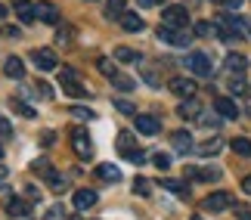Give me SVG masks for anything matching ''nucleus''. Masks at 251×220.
Returning <instances> with one entry per match:
<instances>
[{"label":"nucleus","mask_w":251,"mask_h":220,"mask_svg":"<svg viewBox=\"0 0 251 220\" xmlns=\"http://www.w3.org/2000/svg\"><path fill=\"white\" fill-rule=\"evenodd\" d=\"M161 186H165V189H168V193H174V196H183V198H186V196H189V189H186V186H183V183H180V180H165V183H161Z\"/></svg>","instance_id":"obj_30"},{"label":"nucleus","mask_w":251,"mask_h":220,"mask_svg":"<svg viewBox=\"0 0 251 220\" xmlns=\"http://www.w3.org/2000/svg\"><path fill=\"white\" fill-rule=\"evenodd\" d=\"M171 143H174V149H177V152H189L192 149V133L189 130H174L171 133Z\"/></svg>","instance_id":"obj_15"},{"label":"nucleus","mask_w":251,"mask_h":220,"mask_svg":"<svg viewBox=\"0 0 251 220\" xmlns=\"http://www.w3.org/2000/svg\"><path fill=\"white\" fill-rule=\"evenodd\" d=\"M137 69H140V74H143V81H146L149 87H161V78H158V72L152 69L149 62H137Z\"/></svg>","instance_id":"obj_19"},{"label":"nucleus","mask_w":251,"mask_h":220,"mask_svg":"<svg viewBox=\"0 0 251 220\" xmlns=\"http://www.w3.org/2000/svg\"><path fill=\"white\" fill-rule=\"evenodd\" d=\"M220 149H224V140H220V137H211L208 143H201V146H196V152H199L201 158H208V155H217Z\"/></svg>","instance_id":"obj_18"},{"label":"nucleus","mask_w":251,"mask_h":220,"mask_svg":"<svg viewBox=\"0 0 251 220\" xmlns=\"http://www.w3.org/2000/svg\"><path fill=\"white\" fill-rule=\"evenodd\" d=\"M186 177L189 180H205V183H214V180H220V171L217 168H186Z\"/></svg>","instance_id":"obj_12"},{"label":"nucleus","mask_w":251,"mask_h":220,"mask_svg":"<svg viewBox=\"0 0 251 220\" xmlns=\"http://www.w3.org/2000/svg\"><path fill=\"white\" fill-rule=\"evenodd\" d=\"M214 112L220 115V118H226V121H233V118H236V115H239V106H236V102H233V99H229V97H217V99H214Z\"/></svg>","instance_id":"obj_11"},{"label":"nucleus","mask_w":251,"mask_h":220,"mask_svg":"<svg viewBox=\"0 0 251 220\" xmlns=\"http://www.w3.org/2000/svg\"><path fill=\"white\" fill-rule=\"evenodd\" d=\"M69 112L75 115V118H81V121H93V112H90V109H84V106H72Z\"/></svg>","instance_id":"obj_39"},{"label":"nucleus","mask_w":251,"mask_h":220,"mask_svg":"<svg viewBox=\"0 0 251 220\" xmlns=\"http://www.w3.org/2000/svg\"><path fill=\"white\" fill-rule=\"evenodd\" d=\"M100 72H102V74H105V78H109V81L115 78V74H118V72H115V65H112L109 59H100Z\"/></svg>","instance_id":"obj_42"},{"label":"nucleus","mask_w":251,"mask_h":220,"mask_svg":"<svg viewBox=\"0 0 251 220\" xmlns=\"http://www.w3.org/2000/svg\"><path fill=\"white\" fill-rule=\"evenodd\" d=\"M56 41H59V44H69V41H72V28H59V34H56Z\"/></svg>","instance_id":"obj_44"},{"label":"nucleus","mask_w":251,"mask_h":220,"mask_svg":"<svg viewBox=\"0 0 251 220\" xmlns=\"http://www.w3.org/2000/svg\"><path fill=\"white\" fill-rule=\"evenodd\" d=\"M115 109H118L121 115H137V106L127 102V99H115Z\"/></svg>","instance_id":"obj_38"},{"label":"nucleus","mask_w":251,"mask_h":220,"mask_svg":"<svg viewBox=\"0 0 251 220\" xmlns=\"http://www.w3.org/2000/svg\"><path fill=\"white\" fill-rule=\"evenodd\" d=\"M6 177H9V168L3 165V161H0V183H3V180H6Z\"/></svg>","instance_id":"obj_48"},{"label":"nucleus","mask_w":251,"mask_h":220,"mask_svg":"<svg viewBox=\"0 0 251 220\" xmlns=\"http://www.w3.org/2000/svg\"><path fill=\"white\" fill-rule=\"evenodd\" d=\"M31 171H34L37 177H44V180L53 174V168H50V161H47V158H34V161H31Z\"/></svg>","instance_id":"obj_29"},{"label":"nucleus","mask_w":251,"mask_h":220,"mask_svg":"<svg viewBox=\"0 0 251 220\" xmlns=\"http://www.w3.org/2000/svg\"><path fill=\"white\" fill-rule=\"evenodd\" d=\"M31 90H34V93H37L41 99H53V90H50V84H47V81H37Z\"/></svg>","instance_id":"obj_35"},{"label":"nucleus","mask_w":251,"mask_h":220,"mask_svg":"<svg viewBox=\"0 0 251 220\" xmlns=\"http://www.w3.org/2000/svg\"><path fill=\"white\" fill-rule=\"evenodd\" d=\"M171 93H177L180 99H192V93H196V81H189V78H171Z\"/></svg>","instance_id":"obj_9"},{"label":"nucleus","mask_w":251,"mask_h":220,"mask_svg":"<svg viewBox=\"0 0 251 220\" xmlns=\"http://www.w3.org/2000/svg\"><path fill=\"white\" fill-rule=\"evenodd\" d=\"M118 152L130 161V165H146V152L137 146V137H133L130 130H121L118 133Z\"/></svg>","instance_id":"obj_1"},{"label":"nucleus","mask_w":251,"mask_h":220,"mask_svg":"<svg viewBox=\"0 0 251 220\" xmlns=\"http://www.w3.org/2000/svg\"><path fill=\"white\" fill-rule=\"evenodd\" d=\"M112 84H115V87H118V90H124V93L137 90V84H133L130 78H124V74H115V78H112Z\"/></svg>","instance_id":"obj_31"},{"label":"nucleus","mask_w":251,"mask_h":220,"mask_svg":"<svg viewBox=\"0 0 251 220\" xmlns=\"http://www.w3.org/2000/svg\"><path fill=\"white\" fill-rule=\"evenodd\" d=\"M133 193H137V196H149L152 193V183H149L146 177H137V180H133Z\"/></svg>","instance_id":"obj_32"},{"label":"nucleus","mask_w":251,"mask_h":220,"mask_svg":"<svg viewBox=\"0 0 251 220\" xmlns=\"http://www.w3.org/2000/svg\"><path fill=\"white\" fill-rule=\"evenodd\" d=\"M229 146H233V152H236V155L251 158V140H248V137H236L233 143H229Z\"/></svg>","instance_id":"obj_26"},{"label":"nucleus","mask_w":251,"mask_h":220,"mask_svg":"<svg viewBox=\"0 0 251 220\" xmlns=\"http://www.w3.org/2000/svg\"><path fill=\"white\" fill-rule=\"evenodd\" d=\"M186 69L192 72V74H199V78H211V72H214V65H211V59H208V53H189L186 56Z\"/></svg>","instance_id":"obj_4"},{"label":"nucleus","mask_w":251,"mask_h":220,"mask_svg":"<svg viewBox=\"0 0 251 220\" xmlns=\"http://www.w3.org/2000/svg\"><path fill=\"white\" fill-rule=\"evenodd\" d=\"M152 165H155L158 171H168L171 168V155L168 152H155V155H152Z\"/></svg>","instance_id":"obj_33"},{"label":"nucleus","mask_w":251,"mask_h":220,"mask_svg":"<svg viewBox=\"0 0 251 220\" xmlns=\"http://www.w3.org/2000/svg\"><path fill=\"white\" fill-rule=\"evenodd\" d=\"M242 189H245V193H248V196H251V174H248V177H245V180H242Z\"/></svg>","instance_id":"obj_50"},{"label":"nucleus","mask_w":251,"mask_h":220,"mask_svg":"<svg viewBox=\"0 0 251 220\" xmlns=\"http://www.w3.org/2000/svg\"><path fill=\"white\" fill-rule=\"evenodd\" d=\"M3 37H13V41H16V37H22V31H19L16 25H6L3 28Z\"/></svg>","instance_id":"obj_45"},{"label":"nucleus","mask_w":251,"mask_h":220,"mask_svg":"<svg viewBox=\"0 0 251 220\" xmlns=\"http://www.w3.org/2000/svg\"><path fill=\"white\" fill-rule=\"evenodd\" d=\"M96 177L105 180V183H118V180H121V171L115 168V165H109V161H105V165L96 168Z\"/></svg>","instance_id":"obj_17"},{"label":"nucleus","mask_w":251,"mask_h":220,"mask_svg":"<svg viewBox=\"0 0 251 220\" xmlns=\"http://www.w3.org/2000/svg\"><path fill=\"white\" fill-rule=\"evenodd\" d=\"M47 186H50V189H56V193H62V189H65V180H62V177L53 171V174L47 177Z\"/></svg>","instance_id":"obj_37"},{"label":"nucleus","mask_w":251,"mask_h":220,"mask_svg":"<svg viewBox=\"0 0 251 220\" xmlns=\"http://www.w3.org/2000/svg\"><path fill=\"white\" fill-rule=\"evenodd\" d=\"M245 65H248V59H245L242 53H229V56H226V69L233 72V74H242Z\"/></svg>","instance_id":"obj_23"},{"label":"nucleus","mask_w":251,"mask_h":220,"mask_svg":"<svg viewBox=\"0 0 251 220\" xmlns=\"http://www.w3.org/2000/svg\"><path fill=\"white\" fill-rule=\"evenodd\" d=\"M37 19H41V22H47V25H59V9L44 0V3H37Z\"/></svg>","instance_id":"obj_13"},{"label":"nucleus","mask_w":251,"mask_h":220,"mask_svg":"<svg viewBox=\"0 0 251 220\" xmlns=\"http://www.w3.org/2000/svg\"><path fill=\"white\" fill-rule=\"evenodd\" d=\"M9 106H13V112H19V115H22V118H34V115H37L31 106H28V102H22L19 97H13V99H9Z\"/></svg>","instance_id":"obj_27"},{"label":"nucleus","mask_w":251,"mask_h":220,"mask_svg":"<svg viewBox=\"0 0 251 220\" xmlns=\"http://www.w3.org/2000/svg\"><path fill=\"white\" fill-rule=\"evenodd\" d=\"M28 208H31V205H28L25 198H9V202H6V214L9 217H25Z\"/></svg>","instance_id":"obj_21"},{"label":"nucleus","mask_w":251,"mask_h":220,"mask_svg":"<svg viewBox=\"0 0 251 220\" xmlns=\"http://www.w3.org/2000/svg\"><path fill=\"white\" fill-rule=\"evenodd\" d=\"M245 112H248V115H251V90H248V93H245Z\"/></svg>","instance_id":"obj_51"},{"label":"nucleus","mask_w":251,"mask_h":220,"mask_svg":"<svg viewBox=\"0 0 251 220\" xmlns=\"http://www.w3.org/2000/svg\"><path fill=\"white\" fill-rule=\"evenodd\" d=\"M62 93H69V97H75V99H90V90H87L81 81H75V84H62Z\"/></svg>","instance_id":"obj_22"},{"label":"nucleus","mask_w":251,"mask_h":220,"mask_svg":"<svg viewBox=\"0 0 251 220\" xmlns=\"http://www.w3.org/2000/svg\"><path fill=\"white\" fill-rule=\"evenodd\" d=\"M137 130L143 133V137H155V133L161 130V121L155 118V115H137Z\"/></svg>","instance_id":"obj_10"},{"label":"nucleus","mask_w":251,"mask_h":220,"mask_svg":"<svg viewBox=\"0 0 251 220\" xmlns=\"http://www.w3.org/2000/svg\"><path fill=\"white\" fill-rule=\"evenodd\" d=\"M115 59H118V62H143L140 53H133L130 47H118V50H115Z\"/></svg>","instance_id":"obj_28"},{"label":"nucleus","mask_w":251,"mask_h":220,"mask_svg":"<svg viewBox=\"0 0 251 220\" xmlns=\"http://www.w3.org/2000/svg\"><path fill=\"white\" fill-rule=\"evenodd\" d=\"M75 81H78V74L72 69H59V84H75Z\"/></svg>","instance_id":"obj_43"},{"label":"nucleus","mask_w":251,"mask_h":220,"mask_svg":"<svg viewBox=\"0 0 251 220\" xmlns=\"http://www.w3.org/2000/svg\"><path fill=\"white\" fill-rule=\"evenodd\" d=\"M158 41H165L171 47H189L192 37L186 28H168V25H158Z\"/></svg>","instance_id":"obj_2"},{"label":"nucleus","mask_w":251,"mask_h":220,"mask_svg":"<svg viewBox=\"0 0 251 220\" xmlns=\"http://www.w3.org/2000/svg\"><path fill=\"white\" fill-rule=\"evenodd\" d=\"M93 205H96L93 189H78V193H75V208H78V211H87V208H93Z\"/></svg>","instance_id":"obj_16"},{"label":"nucleus","mask_w":251,"mask_h":220,"mask_svg":"<svg viewBox=\"0 0 251 220\" xmlns=\"http://www.w3.org/2000/svg\"><path fill=\"white\" fill-rule=\"evenodd\" d=\"M31 59H34V65H37L41 72H53V69H56V62H59L50 47H41V50H34V53H31Z\"/></svg>","instance_id":"obj_7"},{"label":"nucleus","mask_w":251,"mask_h":220,"mask_svg":"<svg viewBox=\"0 0 251 220\" xmlns=\"http://www.w3.org/2000/svg\"><path fill=\"white\" fill-rule=\"evenodd\" d=\"M124 0H105V19H121L124 16Z\"/></svg>","instance_id":"obj_25"},{"label":"nucleus","mask_w":251,"mask_h":220,"mask_svg":"<svg viewBox=\"0 0 251 220\" xmlns=\"http://www.w3.org/2000/svg\"><path fill=\"white\" fill-rule=\"evenodd\" d=\"M3 72H6V78H13V81L25 78V65H22V59H19V56H9V59L3 62Z\"/></svg>","instance_id":"obj_14"},{"label":"nucleus","mask_w":251,"mask_h":220,"mask_svg":"<svg viewBox=\"0 0 251 220\" xmlns=\"http://www.w3.org/2000/svg\"><path fill=\"white\" fill-rule=\"evenodd\" d=\"M199 37H208V34H214L217 31V25H211V22H196V28H192Z\"/></svg>","instance_id":"obj_36"},{"label":"nucleus","mask_w":251,"mask_h":220,"mask_svg":"<svg viewBox=\"0 0 251 220\" xmlns=\"http://www.w3.org/2000/svg\"><path fill=\"white\" fill-rule=\"evenodd\" d=\"M53 140H56L53 130H44V133H41V143H44V146H53Z\"/></svg>","instance_id":"obj_46"},{"label":"nucleus","mask_w":251,"mask_h":220,"mask_svg":"<svg viewBox=\"0 0 251 220\" xmlns=\"http://www.w3.org/2000/svg\"><path fill=\"white\" fill-rule=\"evenodd\" d=\"M199 102L196 99H183L180 102V109H177V115H180V118H199Z\"/></svg>","instance_id":"obj_24"},{"label":"nucleus","mask_w":251,"mask_h":220,"mask_svg":"<svg viewBox=\"0 0 251 220\" xmlns=\"http://www.w3.org/2000/svg\"><path fill=\"white\" fill-rule=\"evenodd\" d=\"M13 6H16V16H19L22 25H31L37 19V6L31 3V0H13Z\"/></svg>","instance_id":"obj_8"},{"label":"nucleus","mask_w":251,"mask_h":220,"mask_svg":"<svg viewBox=\"0 0 251 220\" xmlns=\"http://www.w3.org/2000/svg\"><path fill=\"white\" fill-rule=\"evenodd\" d=\"M65 217H69V211H65V208H62V205H53V208H50V211H47V214H44V220H65Z\"/></svg>","instance_id":"obj_34"},{"label":"nucleus","mask_w":251,"mask_h":220,"mask_svg":"<svg viewBox=\"0 0 251 220\" xmlns=\"http://www.w3.org/2000/svg\"><path fill=\"white\" fill-rule=\"evenodd\" d=\"M25 196L31 198V202H34V198H37V202H41V193H37V186H25Z\"/></svg>","instance_id":"obj_47"},{"label":"nucleus","mask_w":251,"mask_h":220,"mask_svg":"<svg viewBox=\"0 0 251 220\" xmlns=\"http://www.w3.org/2000/svg\"><path fill=\"white\" fill-rule=\"evenodd\" d=\"M0 158H3V146H0Z\"/></svg>","instance_id":"obj_54"},{"label":"nucleus","mask_w":251,"mask_h":220,"mask_svg":"<svg viewBox=\"0 0 251 220\" xmlns=\"http://www.w3.org/2000/svg\"><path fill=\"white\" fill-rule=\"evenodd\" d=\"M192 220H201V217H192Z\"/></svg>","instance_id":"obj_56"},{"label":"nucleus","mask_w":251,"mask_h":220,"mask_svg":"<svg viewBox=\"0 0 251 220\" xmlns=\"http://www.w3.org/2000/svg\"><path fill=\"white\" fill-rule=\"evenodd\" d=\"M6 16V6H0V19H3Z\"/></svg>","instance_id":"obj_53"},{"label":"nucleus","mask_w":251,"mask_h":220,"mask_svg":"<svg viewBox=\"0 0 251 220\" xmlns=\"http://www.w3.org/2000/svg\"><path fill=\"white\" fill-rule=\"evenodd\" d=\"M226 6H233V9H239V6H242V0H226Z\"/></svg>","instance_id":"obj_52"},{"label":"nucleus","mask_w":251,"mask_h":220,"mask_svg":"<svg viewBox=\"0 0 251 220\" xmlns=\"http://www.w3.org/2000/svg\"><path fill=\"white\" fill-rule=\"evenodd\" d=\"M161 25H168V28H189L186 6H165V9H161Z\"/></svg>","instance_id":"obj_3"},{"label":"nucleus","mask_w":251,"mask_h":220,"mask_svg":"<svg viewBox=\"0 0 251 220\" xmlns=\"http://www.w3.org/2000/svg\"><path fill=\"white\" fill-rule=\"evenodd\" d=\"M214 3H226V0H214Z\"/></svg>","instance_id":"obj_55"},{"label":"nucleus","mask_w":251,"mask_h":220,"mask_svg":"<svg viewBox=\"0 0 251 220\" xmlns=\"http://www.w3.org/2000/svg\"><path fill=\"white\" fill-rule=\"evenodd\" d=\"M9 137H13V124L0 115V140H9Z\"/></svg>","instance_id":"obj_41"},{"label":"nucleus","mask_w":251,"mask_h":220,"mask_svg":"<svg viewBox=\"0 0 251 220\" xmlns=\"http://www.w3.org/2000/svg\"><path fill=\"white\" fill-rule=\"evenodd\" d=\"M137 3H140V6H158L161 0H137Z\"/></svg>","instance_id":"obj_49"},{"label":"nucleus","mask_w":251,"mask_h":220,"mask_svg":"<svg viewBox=\"0 0 251 220\" xmlns=\"http://www.w3.org/2000/svg\"><path fill=\"white\" fill-rule=\"evenodd\" d=\"M199 124H201V127H217L220 115H199Z\"/></svg>","instance_id":"obj_40"},{"label":"nucleus","mask_w":251,"mask_h":220,"mask_svg":"<svg viewBox=\"0 0 251 220\" xmlns=\"http://www.w3.org/2000/svg\"><path fill=\"white\" fill-rule=\"evenodd\" d=\"M121 25H124V31H143V25H146V22H143V16H137V13H124L121 16Z\"/></svg>","instance_id":"obj_20"},{"label":"nucleus","mask_w":251,"mask_h":220,"mask_svg":"<svg viewBox=\"0 0 251 220\" xmlns=\"http://www.w3.org/2000/svg\"><path fill=\"white\" fill-rule=\"evenodd\" d=\"M72 149H75V155L84 158V161L93 155V143H90V137H87L84 127H75L72 130Z\"/></svg>","instance_id":"obj_5"},{"label":"nucleus","mask_w":251,"mask_h":220,"mask_svg":"<svg viewBox=\"0 0 251 220\" xmlns=\"http://www.w3.org/2000/svg\"><path fill=\"white\" fill-rule=\"evenodd\" d=\"M201 208H205V211H226V208H233V196L229 193H211L205 202H201Z\"/></svg>","instance_id":"obj_6"}]
</instances>
